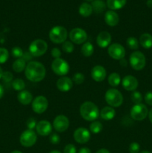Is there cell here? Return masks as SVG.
Listing matches in <instances>:
<instances>
[{"mask_svg":"<svg viewBox=\"0 0 152 153\" xmlns=\"http://www.w3.org/2000/svg\"><path fill=\"white\" fill-rule=\"evenodd\" d=\"M46 68L38 61H30L25 70V77L32 82H39L46 76Z\"/></svg>","mask_w":152,"mask_h":153,"instance_id":"6da1fadb","label":"cell"},{"mask_svg":"<svg viewBox=\"0 0 152 153\" xmlns=\"http://www.w3.org/2000/svg\"><path fill=\"white\" fill-rule=\"evenodd\" d=\"M80 116L86 121L93 122L100 115L98 108L92 102H84L80 108Z\"/></svg>","mask_w":152,"mask_h":153,"instance_id":"7a4b0ae2","label":"cell"},{"mask_svg":"<svg viewBox=\"0 0 152 153\" xmlns=\"http://www.w3.org/2000/svg\"><path fill=\"white\" fill-rule=\"evenodd\" d=\"M67 36V30L64 27L60 25L53 27L49 31V39L51 41L57 44L64 43L66 40Z\"/></svg>","mask_w":152,"mask_h":153,"instance_id":"3957f363","label":"cell"},{"mask_svg":"<svg viewBox=\"0 0 152 153\" xmlns=\"http://www.w3.org/2000/svg\"><path fill=\"white\" fill-rule=\"evenodd\" d=\"M105 100L110 107H119L123 103V97L118 90L109 89L105 94Z\"/></svg>","mask_w":152,"mask_h":153,"instance_id":"277c9868","label":"cell"},{"mask_svg":"<svg viewBox=\"0 0 152 153\" xmlns=\"http://www.w3.org/2000/svg\"><path fill=\"white\" fill-rule=\"evenodd\" d=\"M48 49V44L45 40L37 39L34 40L29 46V53L32 56L40 57L44 55Z\"/></svg>","mask_w":152,"mask_h":153,"instance_id":"5b68a950","label":"cell"},{"mask_svg":"<svg viewBox=\"0 0 152 153\" xmlns=\"http://www.w3.org/2000/svg\"><path fill=\"white\" fill-rule=\"evenodd\" d=\"M130 64L135 70H141L145 67L146 64L145 56L139 51H136L130 55Z\"/></svg>","mask_w":152,"mask_h":153,"instance_id":"8992f818","label":"cell"},{"mask_svg":"<svg viewBox=\"0 0 152 153\" xmlns=\"http://www.w3.org/2000/svg\"><path fill=\"white\" fill-rule=\"evenodd\" d=\"M148 114V108L142 103L134 105L131 109V117L134 120H143L145 119Z\"/></svg>","mask_w":152,"mask_h":153,"instance_id":"52a82bcc","label":"cell"},{"mask_svg":"<svg viewBox=\"0 0 152 153\" xmlns=\"http://www.w3.org/2000/svg\"><path fill=\"white\" fill-rule=\"evenodd\" d=\"M52 69L55 74L63 76L69 73V64L62 58L55 59L52 63Z\"/></svg>","mask_w":152,"mask_h":153,"instance_id":"ba28073f","label":"cell"},{"mask_svg":"<svg viewBox=\"0 0 152 153\" xmlns=\"http://www.w3.org/2000/svg\"><path fill=\"white\" fill-rule=\"evenodd\" d=\"M37 134L34 132V131L27 129L21 134L19 141H20L22 146H25V147H31L35 144L37 142Z\"/></svg>","mask_w":152,"mask_h":153,"instance_id":"9c48e42d","label":"cell"},{"mask_svg":"<svg viewBox=\"0 0 152 153\" xmlns=\"http://www.w3.org/2000/svg\"><path fill=\"white\" fill-rule=\"evenodd\" d=\"M69 37L71 42L76 44L84 43L87 40V34L84 30L80 28H75L72 29Z\"/></svg>","mask_w":152,"mask_h":153,"instance_id":"30bf717a","label":"cell"},{"mask_svg":"<svg viewBox=\"0 0 152 153\" xmlns=\"http://www.w3.org/2000/svg\"><path fill=\"white\" fill-rule=\"evenodd\" d=\"M48 100L43 96L37 97L32 101V110L35 113L40 114L46 111L48 108Z\"/></svg>","mask_w":152,"mask_h":153,"instance_id":"8fae6325","label":"cell"},{"mask_svg":"<svg viewBox=\"0 0 152 153\" xmlns=\"http://www.w3.org/2000/svg\"><path fill=\"white\" fill-rule=\"evenodd\" d=\"M108 54L113 59L119 60L125 58V49L119 43H113L108 47Z\"/></svg>","mask_w":152,"mask_h":153,"instance_id":"7c38bea8","label":"cell"},{"mask_svg":"<svg viewBox=\"0 0 152 153\" xmlns=\"http://www.w3.org/2000/svg\"><path fill=\"white\" fill-rule=\"evenodd\" d=\"M69 126V120L64 115H58L55 117L53 122V127L58 132L66 131Z\"/></svg>","mask_w":152,"mask_h":153,"instance_id":"4fadbf2b","label":"cell"},{"mask_svg":"<svg viewBox=\"0 0 152 153\" xmlns=\"http://www.w3.org/2000/svg\"><path fill=\"white\" fill-rule=\"evenodd\" d=\"M73 137L77 143L83 144L90 139V132L85 128H78L75 131Z\"/></svg>","mask_w":152,"mask_h":153,"instance_id":"5bb4252c","label":"cell"},{"mask_svg":"<svg viewBox=\"0 0 152 153\" xmlns=\"http://www.w3.org/2000/svg\"><path fill=\"white\" fill-rule=\"evenodd\" d=\"M122 87L128 91H135L138 87V80L134 76L128 75L124 77L122 82Z\"/></svg>","mask_w":152,"mask_h":153,"instance_id":"9a60e30c","label":"cell"},{"mask_svg":"<svg viewBox=\"0 0 152 153\" xmlns=\"http://www.w3.org/2000/svg\"><path fill=\"white\" fill-rule=\"evenodd\" d=\"M106 76H107V72H106L104 67H103L102 66L97 65L92 69L91 76H92V79L95 80V82H102L105 79Z\"/></svg>","mask_w":152,"mask_h":153,"instance_id":"2e32d148","label":"cell"},{"mask_svg":"<svg viewBox=\"0 0 152 153\" xmlns=\"http://www.w3.org/2000/svg\"><path fill=\"white\" fill-rule=\"evenodd\" d=\"M37 132L41 136H48L52 133V124L46 120H41L37 123L36 126Z\"/></svg>","mask_w":152,"mask_h":153,"instance_id":"e0dca14e","label":"cell"},{"mask_svg":"<svg viewBox=\"0 0 152 153\" xmlns=\"http://www.w3.org/2000/svg\"><path fill=\"white\" fill-rule=\"evenodd\" d=\"M112 40V37L110 34L107 31H101L98 34L96 38L97 44L99 47L104 49L110 45Z\"/></svg>","mask_w":152,"mask_h":153,"instance_id":"ac0fdd59","label":"cell"},{"mask_svg":"<svg viewBox=\"0 0 152 153\" xmlns=\"http://www.w3.org/2000/svg\"><path fill=\"white\" fill-rule=\"evenodd\" d=\"M57 88L61 92H67L72 88V80L68 77H61L57 81Z\"/></svg>","mask_w":152,"mask_h":153,"instance_id":"d6986e66","label":"cell"},{"mask_svg":"<svg viewBox=\"0 0 152 153\" xmlns=\"http://www.w3.org/2000/svg\"><path fill=\"white\" fill-rule=\"evenodd\" d=\"M104 21L110 26H116L119 22V15L112 10H107L104 15Z\"/></svg>","mask_w":152,"mask_h":153,"instance_id":"ffe728a7","label":"cell"},{"mask_svg":"<svg viewBox=\"0 0 152 153\" xmlns=\"http://www.w3.org/2000/svg\"><path fill=\"white\" fill-rule=\"evenodd\" d=\"M17 100L22 105H27L33 101V96L29 91L24 90L18 94Z\"/></svg>","mask_w":152,"mask_h":153,"instance_id":"44dd1931","label":"cell"},{"mask_svg":"<svg viewBox=\"0 0 152 153\" xmlns=\"http://www.w3.org/2000/svg\"><path fill=\"white\" fill-rule=\"evenodd\" d=\"M116 115V111L114 108L110 106H106L103 108L100 111V116L104 120H111L114 118Z\"/></svg>","mask_w":152,"mask_h":153,"instance_id":"7402d4cb","label":"cell"},{"mask_svg":"<svg viewBox=\"0 0 152 153\" xmlns=\"http://www.w3.org/2000/svg\"><path fill=\"white\" fill-rule=\"evenodd\" d=\"M139 43L145 49H150L152 47V36L148 33H144L140 36Z\"/></svg>","mask_w":152,"mask_h":153,"instance_id":"603a6c76","label":"cell"},{"mask_svg":"<svg viewBox=\"0 0 152 153\" xmlns=\"http://www.w3.org/2000/svg\"><path fill=\"white\" fill-rule=\"evenodd\" d=\"M127 0H107V5L110 10H119L125 5Z\"/></svg>","mask_w":152,"mask_h":153,"instance_id":"cb8c5ba5","label":"cell"},{"mask_svg":"<svg viewBox=\"0 0 152 153\" xmlns=\"http://www.w3.org/2000/svg\"><path fill=\"white\" fill-rule=\"evenodd\" d=\"M93 12L92 7L90 4L87 2H83L79 7V13L83 17H88Z\"/></svg>","mask_w":152,"mask_h":153,"instance_id":"d4e9b609","label":"cell"},{"mask_svg":"<svg viewBox=\"0 0 152 153\" xmlns=\"http://www.w3.org/2000/svg\"><path fill=\"white\" fill-rule=\"evenodd\" d=\"M92 10L96 13H101L105 10L106 4L103 0H94L92 2Z\"/></svg>","mask_w":152,"mask_h":153,"instance_id":"484cf974","label":"cell"},{"mask_svg":"<svg viewBox=\"0 0 152 153\" xmlns=\"http://www.w3.org/2000/svg\"><path fill=\"white\" fill-rule=\"evenodd\" d=\"M12 67H13V70H14L16 73H21V72L23 71L24 70H25L26 63H25V61L22 58H17V59L13 62Z\"/></svg>","mask_w":152,"mask_h":153,"instance_id":"4316f807","label":"cell"},{"mask_svg":"<svg viewBox=\"0 0 152 153\" xmlns=\"http://www.w3.org/2000/svg\"><path fill=\"white\" fill-rule=\"evenodd\" d=\"M80 51H81L82 55H84L85 57L91 56L94 52L93 45L90 42H85L82 46Z\"/></svg>","mask_w":152,"mask_h":153,"instance_id":"83f0119b","label":"cell"},{"mask_svg":"<svg viewBox=\"0 0 152 153\" xmlns=\"http://www.w3.org/2000/svg\"><path fill=\"white\" fill-rule=\"evenodd\" d=\"M108 83L112 87H117L121 83V78L118 73H113L109 76Z\"/></svg>","mask_w":152,"mask_h":153,"instance_id":"f1b7e54d","label":"cell"},{"mask_svg":"<svg viewBox=\"0 0 152 153\" xmlns=\"http://www.w3.org/2000/svg\"><path fill=\"white\" fill-rule=\"evenodd\" d=\"M12 87L16 91H24L25 88V84L22 79H16L12 82Z\"/></svg>","mask_w":152,"mask_h":153,"instance_id":"f546056e","label":"cell"},{"mask_svg":"<svg viewBox=\"0 0 152 153\" xmlns=\"http://www.w3.org/2000/svg\"><path fill=\"white\" fill-rule=\"evenodd\" d=\"M102 128V124L98 121H93L89 126V129H90L91 132L93 134H98V133L101 132Z\"/></svg>","mask_w":152,"mask_h":153,"instance_id":"4dcf8cb0","label":"cell"},{"mask_svg":"<svg viewBox=\"0 0 152 153\" xmlns=\"http://www.w3.org/2000/svg\"><path fill=\"white\" fill-rule=\"evenodd\" d=\"M127 46L133 50H136L139 48V41L134 37H130L127 39Z\"/></svg>","mask_w":152,"mask_h":153,"instance_id":"1f68e13d","label":"cell"},{"mask_svg":"<svg viewBox=\"0 0 152 153\" xmlns=\"http://www.w3.org/2000/svg\"><path fill=\"white\" fill-rule=\"evenodd\" d=\"M131 98L133 102L135 105L140 104L142 101V96L141 93L138 92V91H134L131 94Z\"/></svg>","mask_w":152,"mask_h":153,"instance_id":"d6a6232c","label":"cell"},{"mask_svg":"<svg viewBox=\"0 0 152 153\" xmlns=\"http://www.w3.org/2000/svg\"><path fill=\"white\" fill-rule=\"evenodd\" d=\"M62 49L66 53H72L74 51V45L71 41H65L63 43Z\"/></svg>","mask_w":152,"mask_h":153,"instance_id":"836d02e7","label":"cell"},{"mask_svg":"<svg viewBox=\"0 0 152 153\" xmlns=\"http://www.w3.org/2000/svg\"><path fill=\"white\" fill-rule=\"evenodd\" d=\"M9 58V52L4 48H0V64H4Z\"/></svg>","mask_w":152,"mask_h":153,"instance_id":"e575fe53","label":"cell"},{"mask_svg":"<svg viewBox=\"0 0 152 153\" xmlns=\"http://www.w3.org/2000/svg\"><path fill=\"white\" fill-rule=\"evenodd\" d=\"M11 54L14 58H21L23 57L24 52L20 47H19V46H15V47H13L12 49Z\"/></svg>","mask_w":152,"mask_h":153,"instance_id":"d590c367","label":"cell"},{"mask_svg":"<svg viewBox=\"0 0 152 153\" xmlns=\"http://www.w3.org/2000/svg\"><path fill=\"white\" fill-rule=\"evenodd\" d=\"M85 77L83 76V74L80 73H75V74L73 76V82L76 84V85H81L82 83H83L84 82Z\"/></svg>","mask_w":152,"mask_h":153,"instance_id":"8d00e7d4","label":"cell"},{"mask_svg":"<svg viewBox=\"0 0 152 153\" xmlns=\"http://www.w3.org/2000/svg\"><path fill=\"white\" fill-rule=\"evenodd\" d=\"M140 150V146L137 142H133L129 146L130 153H139Z\"/></svg>","mask_w":152,"mask_h":153,"instance_id":"74e56055","label":"cell"},{"mask_svg":"<svg viewBox=\"0 0 152 153\" xmlns=\"http://www.w3.org/2000/svg\"><path fill=\"white\" fill-rule=\"evenodd\" d=\"M1 79L4 82H10L13 79V74L10 72H3Z\"/></svg>","mask_w":152,"mask_h":153,"instance_id":"f35d334b","label":"cell"},{"mask_svg":"<svg viewBox=\"0 0 152 153\" xmlns=\"http://www.w3.org/2000/svg\"><path fill=\"white\" fill-rule=\"evenodd\" d=\"M37 124V121H36V120L34 119V118H30V119H28L26 122V126L27 127H28V129L33 130L34 128H36Z\"/></svg>","mask_w":152,"mask_h":153,"instance_id":"ab89813d","label":"cell"},{"mask_svg":"<svg viewBox=\"0 0 152 153\" xmlns=\"http://www.w3.org/2000/svg\"><path fill=\"white\" fill-rule=\"evenodd\" d=\"M76 152H77L76 147L75 145L71 144V143L67 144L63 149V153H76Z\"/></svg>","mask_w":152,"mask_h":153,"instance_id":"60d3db41","label":"cell"},{"mask_svg":"<svg viewBox=\"0 0 152 153\" xmlns=\"http://www.w3.org/2000/svg\"><path fill=\"white\" fill-rule=\"evenodd\" d=\"M49 140L52 144H58L60 143V136L57 134H52L49 137Z\"/></svg>","mask_w":152,"mask_h":153,"instance_id":"b9f144b4","label":"cell"},{"mask_svg":"<svg viewBox=\"0 0 152 153\" xmlns=\"http://www.w3.org/2000/svg\"><path fill=\"white\" fill-rule=\"evenodd\" d=\"M51 54H52V56L55 59H57V58H60L61 55V52L58 48H53L52 49V52H51Z\"/></svg>","mask_w":152,"mask_h":153,"instance_id":"7bdbcfd3","label":"cell"},{"mask_svg":"<svg viewBox=\"0 0 152 153\" xmlns=\"http://www.w3.org/2000/svg\"><path fill=\"white\" fill-rule=\"evenodd\" d=\"M145 101L149 105H152V92L146 93L145 96Z\"/></svg>","mask_w":152,"mask_h":153,"instance_id":"ee69618b","label":"cell"},{"mask_svg":"<svg viewBox=\"0 0 152 153\" xmlns=\"http://www.w3.org/2000/svg\"><path fill=\"white\" fill-rule=\"evenodd\" d=\"M78 153H92V152H91L90 149H89V148L83 147V148H81V149H80Z\"/></svg>","mask_w":152,"mask_h":153,"instance_id":"f6af8a7d","label":"cell"},{"mask_svg":"<svg viewBox=\"0 0 152 153\" xmlns=\"http://www.w3.org/2000/svg\"><path fill=\"white\" fill-rule=\"evenodd\" d=\"M120 64L123 67H127L128 65V61L125 59V58H122V59L120 60Z\"/></svg>","mask_w":152,"mask_h":153,"instance_id":"bcb514c9","label":"cell"},{"mask_svg":"<svg viewBox=\"0 0 152 153\" xmlns=\"http://www.w3.org/2000/svg\"><path fill=\"white\" fill-rule=\"evenodd\" d=\"M95 153H110L107 149H101L97 151Z\"/></svg>","mask_w":152,"mask_h":153,"instance_id":"7dc6e473","label":"cell"},{"mask_svg":"<svg viewBox=\"0 0 152 153\" xmlns=\"http://www.w3.org/2000/svg\"><path fill=\"white\" fill-rule=\"evenodd\" d=\"M3 95H4V88H3L2 85H0V99L2 98Z\"/></svg>","mask_w":152,"mask_h":153,"instance_id":"c3c4849f","label":"cell"},{"mask_svg":"<svg viewBox=\"0 0 152 153\" xmlns=\"http://www.w3.org/2000/svg\"><path fill=\"white\" fill-rule=\"evenodd\" d=\"M146 4L148 7L150 8H152V0H148L147 2H146Z\"/></svg>","mask_w":152,"mask_h":153,"instance_id":"681fc988","label":"cell"},{"mask_svg":"<svg viewBox=\"0 0 152 153\" xmlns=\"http://www.w3.org/2000/svg\"><path fill=\"white\" fill-rule=\"evenodd\" d=\"M148 117H149V120H150L151 123H152V108L151 109L150 111L148 112Z\"/></svg>","mask_w":152,"mask_h":153,"instance_id":"f907efd6","label":"cell"},{"mask_svg":"<svg viewBox=\"0 0 152 153\" xmlns=\"http://www.w3.org/2000/svg\"><path fill=\"white\" fill-rule=\"evenodd\" d=\"M2 73H3L2 69H1V67H0V79H1V76H2Z\"/></svg>","mask_w":152,"mask_h":153,"instance_id":"816d5d0a","label":"cell"},{"mask_svg":"<svg viewBox=\"0 0 152 153\" xmlns=\"http://www.w3.org/2000/svg\"><path fill=\"white\" fill-rule=\"evenodd\" d=\"M49 153H61L60 151H58V150H53L52 151V152H50Z\"/></svg>","mask_w":152,"mask_h":153,"instance_id":"f5cc1de1","label":"cell"},{"mask_svg":"<svg viewBox=\"0 0 152 153\" xmlns=\"http://www.w3.org/2000/svg\"><path fill=\"white\" fill-rule=\"evenodd\" d=\"M10 153H22V152H20V151H18V150H15V151H13L12 152Z\"/></svg>","mask_w":152,"mask_h":153,"instance_id":"db71d44e","label":"cell"},{"mask_svg":"<svg viewBox=\"0 0 152 153\" xmlns=\"http://www.w3.org/2000/svg\"><path fill=\"white\" fill-rule=\"evenodd\" d=\"M139 153H151V152H148V151H147V150H144V151H142V152H139Z\"/></svg>","mask_w":152,"mask_h":153,"instance_id":"11a10c76","label":"cell"},{"mask_svg":"<svg viewBox=\"0 0 152 153\" xmlns=\"http://www.w3.org/2000/svg\"><path fill=\"white\" fill-rule=\"evenodd\" d=\"M86 1H94V0H86Z\"/></svg>","mask_w":152,"mask_h":153,"instance_id":"9f6ffc18","label":"cell"}]
</instances>
